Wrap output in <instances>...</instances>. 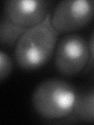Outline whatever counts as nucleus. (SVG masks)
Wrapping results in <instances>:
<instances>
[{
  "label": "nucleus",
  "instance_id": "1",
  "mask_svg": "<svg viewBox=\"0 0 94 125\" xmlns=\"http://www.w3.org/2000/svg\"><path fill=\"white\" fill-rule=\"evenodd\" d=\"M59 34L51 23V13L41 23L27 28L15 46L14 56L18 66L31 71L46 65L54 52Z\"/></svg>",
  "mask_w": 94,
  "mask_h": 125
},
{
  "label": "nucleus",
  "instance_id": "2",
  "mask_svg": "<svg viewBox=\"0 0 94 125\" xmlns=\"http://www.w3.org/2000/svg\"><path fill=\"white\" fill-rule=\"evenodd\" d=\"M77 92L73 85L60 78H49L34 90L31 103L37 114L47 120L69 116L75 103Z\"/></svg>",
  "mask_w": 94,
  "mask_h": 125
},
{
  "label": "nucleus",
  "instance_id": "3",
  "mask_svg": "<svg viewBox=\"0 0 94 125\" xmlns=\"http://www.w3.org/2000/svg\"><path fill=\"white\" fill-rule=\"evenodd\" d=\"M89 60L88 42L78 34L63 37L55 51V66L57 71L66 77L79 73Z\"/></svg>",
  "mask_w": 94,
  "mask_h": 125
},
{
  "label": "nucleus",
  "instance_id": "4",
  "mask_svg": "<svg viewBox=\"0 0 94 125\" xmlns=\"http://www.w3.org/2000/svg\"><path fill=\"white\" fill-rule=\"evenodd\" d=\"M93 17V0H62L51 13V23L60 34L70 33L84 27Z\"/></svg>",
  "mask_w": 94,
  "mask_h": 125
},
{
  "label": "nucleus",
  "instance_id": "5",
  "mask_svg": "<svg viewBox=\"0 0 94 125\" xmlns=\"http://www.w3.org/2000/svg\"><path fill=\"white\" fill-rule=\"evenodd\" d=\"M50 5L46 0H7L4 2L3 14L17 25L30 28L44 21Z\"/></svg>",
  "mask_w": 94,
  "mask_h": 125
},
{
  "label": "nucleus",
  "instance_id": "6",
  "mask_svg": "<svg viewBox=\"0 0 94 125\" xmlns=\"http://www.w3.org/2000/svg\"><path fill=\"white\" fill-rule=\"evenodd\" d=\"M69 117L84 122H94V88L77 93L74 110Z\"/></svg>",
  "mask_w": 94,
  "mask_h": 125
},
{
  "label": "nucleus",
  "instance_id": "7",
  "mask_svg": "<svg viewBox=\"0 0 94 125\" xmlns=\"http://www.w3.org/2000/svg\"><path fill=\"white\" fill-rule=\"evenodd\" d=\"M27 28L17 25L2 14L0 21V42L2 44L13 46Z\"/></svg>",
  "mask_w": 94,
  "mask_h": 125
},
{
  "label": "nucleus",
  "instance_id": "8",
  "mask_svg": "<svg viewBox=\"0 0 94 125\" xmlns=\"http://www.w3.org/2000/svg\"><path fill=\"white\" fill-rule=\"evenodd\" d=\"M13 63L10 56L4 51L0 52V81H3L13 70Z\"/></svg>",
  "mask_w": 94,
  "mask_h": 125
},
{
  "label": "nucleus",
  "instance_id": "9",
  "mask_svg": "<svg viewBox=\"0 0 94 125\" xmlns=\"http://www.w3.org/2000/svg\"><path fill=\"white\" fill-rule=\"evenodd\" d=\"M88 44H89V60L88 62L87 70H94V30L92 31L91 34H90Z\"/></svg>",
  "mask_w": 94,
  "mask_h": 125
}]
</instances>
